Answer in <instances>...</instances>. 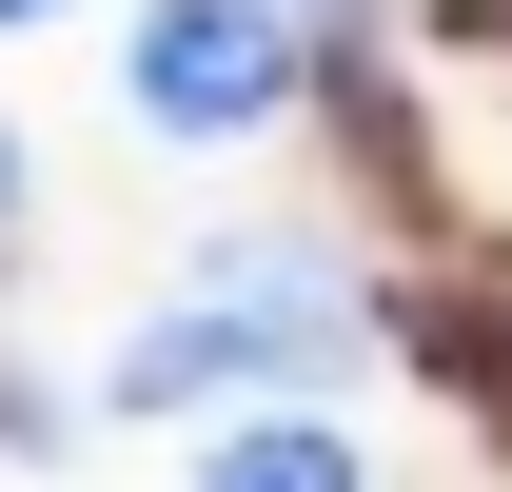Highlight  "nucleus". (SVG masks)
Segmentation results:
<instances>
[{"mask_svg":"<svg viewBox=\"0 0 512 492\" xmlns=\"http://www.w3.org/2000/svg\"><path fill=\"white\" fill-rule=\"evenodd\" d=\"M355 315H335V256H217L178 315H138L119 335V414H197V394H237V374H316Z\"/></svg>","mask_w":512,"mask_h":492,"instance_id":"1","label":"nucleus"},{"mask_svg":"<svg viewBox=\"0 0 512 492\" xmlns=\"http://www.w3.org/2000/svg\"><path fill=\"white\" fill-rule=\"evenodd\" d=\"M119 99L158 138H256L276 99H296V0H138Z\"/></svg>","mask_w":512,"mask_h":492,"instance_id":"2","label":"nucleus"},{"mask_svg":"<svg viewBox=\"0 0 512 492\" xmlns=\"http://www.w3.org/2000/svg\"><path fill=\"white\" fill-rule=\"evenodd\" d=\"M178 492H375V453H355V433H316V414H237Z\"/></svg>","mask_w":512,"mask_h":492,"instance_id":"3","label":"nucleus"},{"mask_svg":"<svg viewBox=\"0 0 512 492\" xmlns=\"http://www.w3.org/2000/svg\"><path fill=\"white\" fill-rule=\"evenodd\" d=\"M0 237H20V138H0Z\"/></svg>","mask_w":512,"mask_h":492,"instance_id":"4","label":"nucleus"},{"mask_svg":"<svg viewBox=\"0 0 512 492\" xmlns=\"http://www.w3.org/2000/svg\"><path fill=\"white\" fill-rule=\"evenodd\" d=\"M0 20H60V0H0Z\"/></svg>","mask_w":512,"mask_h":492,"instance_id":"5","label":"nucleus"}]
</instances>
